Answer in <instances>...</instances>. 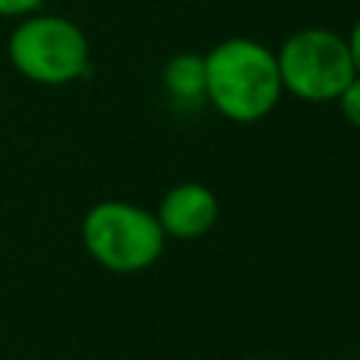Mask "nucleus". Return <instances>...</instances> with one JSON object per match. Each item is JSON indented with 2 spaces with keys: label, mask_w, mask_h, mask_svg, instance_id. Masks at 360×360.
I'll return each mask as SVG.
<instances>
[{
  "label": "nucleus",
  "mask_w": 360,
  "mask_h": 360,
  "mask_svg": "<svg viewBox=\"0 0 360 360\" xmlns=\"http://www.w3.org/2000/svg\"><path fill=\"white\" fill-rule=\"evenodd\" d=\"M205 96L225 118H264L281 96L276 56L253 39L219 42L205 56Z\"/></svg>",
  "instance_id": "obj_1"
},
{
  "label": "nucleus",
  "mask_w": 360,
  "mask_h": 360,
  "mask_svg": "<svg viewBox=\"0 0 360 360\" xmlns=\"http://www.w3.org/2000/svg\"><path fill=\"white\" fill-rule=\"evenodd\" d=\"M8 59L28 82L68 84L90 70V45L73 20L37 11L11 28Z\"/></svg>",
  "instance_id": "obj_2"
},
{
  "label": "nucleus",
  "mask_w": 360,
  "mask_h": 360,
  "mask_svg": "<svg viewBox=\"0 0 360 360\" xmlns=\"http://www.w3.org/2000/svg\"><path fill=\"white\" fill-rule=\"evenodd\" d=\"M82 242L101 267L138 273L160 259L166 233L146 208L127 200H104L84 214Z\"/></svg>",
  "instance_id": "obj_3"
},
{
  "label": "nucleus",
  "mask_w": 360,
  "mask_h": 360,
  "mask_svg": "<svg viewBox=\"0 0 360 360\" xmlns=\"http://www.w3.org/2000/svg\"><path fill=\"white\" fill-rule=\"evenodd\" d=\"M281 87L307 101L338 98L357 76L346 39L323 28H307L292 34L276 56Z\"/></svg>",
  "instance_id": "obj_4"
},
{
  "label": "nucleus",
  "mask_w": 360,
  "mask_h": 360,
  "mask_svg": "<svg viewBox=\"0 0 360 360\" xmlns=\"http://www.w3.org/2000/svg\"><path fill=\"white\" fill-rule=\"evenodd\" d=\"M217 214H219L217 197L205 186L180 183L163 197L160 211H158V222H160L166 236L197 239L214 228Z\"/></svg>",
  "instance_id": "obj_5"
},
{
  "label": "nucleus",
  "mask_w": 360,
  "mask_h": 360,
  "mask_svg": "<svg viewBox=\"0 0 360 360\" xmlns=\"http://www.w3.org/2000/svg\"><path fill=\"white\" fill-rule=\"evenodd\" d=\"M166 90L180 101V104H194L205 96V59L194 53H180L169 59L163 70Z\"/></svg>",
  "instance_id": "obj_6"
},
{
  "label": "nucleus",
  "mask_w": 360,
  "mask_h": 360,
  "mask_svg": "<svg viewBox=\"0 0 360 360\" xmlns=\"http://www.w3.org/2000/svg\"><path fill=\"white\" fill-rule=\"evenodd\" d=\"M338 101H340L343 115H346L354 127H360V76H354V79L346 84V90L338 96Z\"/></svg>",
  "instance_id": "obj_7"
},
{
  "label": "nucleus",
  "mask_w": 360,
  "mask_h": 360,
  "mask_svg": "<svg viewBox=\"0 0 360 360\" xmlns=\"http://www.w3.org/2000/svg\"><path fill=\"white\" fill-rule=\"evenodd\" d=\"M42 0H0V17H14L22 20L28 14H37Z\"/></svg>",
  "instance_id": "obj_8"
},
{
  "label": "nucleus",
  "mask_w": 360,
  "mask_h": 360,
  "mask_svg": "<svg viewBox=\"0 0 360 360\" xmlns=\"http://www.w3.org/2000/svg\"><path fill=\"white\" fill-rule=\"evenodd\" d=\"M349 53H352V65H354V73L360 76V20H357V25H354V31H352V37H349Z\"/></svg>",
  "instance_id": "obj_9"
}]
</instances>
